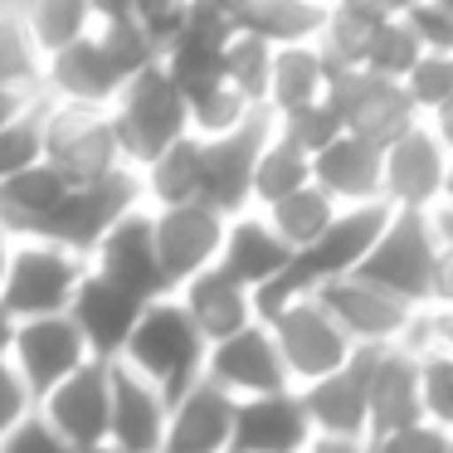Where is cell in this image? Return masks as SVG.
I'll list each match as a JSON object with an SVG mask.
<instances>
[{
    "label": "cell",
    "mask_w": 453,
    "mask_h": 453,
    "mask_svg": "<svg viewBox=\"0 0 453 453\" xmlns=\"http://www.w3.org/2000/svg\"><path fill=\"white\" fill-rule=\"evenodd\" d=\"M205 356H210V342L196 332V322L180 312L176 297H161V303H147V312L132 326V342L118 365H127L151 390L176 400L190 385L205 380Z\"/></svg>",
    "instance_id": "6da1fadb"
},
{
    "label": "cell",
    "mask_w": 453,
    "mask_h": 453,
    "mask_svg": "<svg viewBox=\"0 0 453 453\" xmlns=\"http://www.w3.org/2000/svg\"><path fill=\"white\" fill-rule=\"evenodd\" d=\"M439 239L429 229V215H395L385 219L375 249L365 254V264L356 268V278H365L371 288H380L385 297L429 312L439 303Z\"/></svg>",
    "instance_id": "7a4b0ae2"
},
{
    "label": "cell",
    "mask_w": 453,
    "mask_h": 453,
    "mask_svg": "<svg viewBox=\"0 0 453 453\" xmlns=\"http://www.w3.org/2000/svg\"><path fill=\"white\" fill-rule=\"evenodd\" d=\"M88 278V258L50 244V239H15L5 273H0V307L11 322H35V317H64Z\"/></svg>",
    "instance_id": "3957f363"
},
{
    "label": "cell",
    "mask_w": 453,
    "mask_h": 453,
    "mask_svg": "<svg viewBox=\"0 0 453 453\" xmlns=\"http://www.w3.org/2000/svg\"><path fill=\"white\" fill-rule=\"evenodd\" d=\"M112 132H118L122 161L132 171L147 166L151 157H161L166 147H176L180 137H190V118H186V98L180 88L166 79L161 64H151L147 73L122 88V98L112 103Z\"/></svg>",
    "instance_id": "277c9868"
},
{
    "label": "cell",
    "mask_w": 453,
    "mask_h": 453,
    "mask_svg": "<svg viewBox=\"0 0 453 453\" xmlns=\"http://www.w3.org/2000/svg\"><path fill=\"white\" fill-rule=\"evenodd\" d=\"M268 336L278 346V361L288 371V385L293 390H307V385L336 375L346 361H351V342L342 336V326L326 317V307L317 297H293V303L273 307L264 317Z\"/></svg>",
    "instance_id": "5b68a950"
},
{
    "label": "cell",
    "mask_w": 453,
    "mask_h": 453,
    "mask_svg": "<svg viewBox=\"0 0 453 453\" xmlns=\"http://www.w3.org/2000/svg\"><path fill=\"white\" fill-rule=\"evenodd\" d=\"M132 79H137V69L98 30H88L79 44H69L64 54H54L44 64L40 103H50V108H79V112H112V103L122 98V88Z\"/></svg>",
    "instance_id": "8992f818"
},
{
    "label": "cell",
    "mask_w": 453,
    "mask_h": 453,
    "mask_svg": "<svg viewBox=\"0 0 453 453\" xmlns=\"http://www.w3.org/2000/svg\"><path fill=\"white\" fill-rule=\"evenodd\" d=\"M44 108V166L59 171L69 186H93L118 171H132L122 161L118 132L108 112H79V108Z\"/></svg>",
    "instance_id": "52a82bcc"
},
{
    "label": "cell",
    "mask_w": 453,
    "mask_h": 453,
    "mask_svg": "<svg viewBox=\"0 0 453 453\" xmlns=\"http://www.w3.org/2000/svg\"><path fill=\"white\" fill-rule=\"evenodd\" d=\"M142 210V186H137V171H118L108 180H93V186H69L64 205L54 210V219L44 225L40 239L69 249L79 258H93V249L122 225V219Z\"/></svg>",
    "instance_id": "ba28073f"
},
{
    "label": "cell",
    "mask_w": 453,
    "mask_h": 453,
    "mask_svg": "<svg viewBox=\"0 0 453 453\" xmlns=\"http://www.w3.org/2000/svg\"><path fill=\"white\" fill-rule=\"evenodd\" d=\"M449 166L453 157L429 132V122H414L400 142L385 147L380 205L395 215H434L443 205V190H449Z\"/></svg>",
    "instance_id": "9c48e42d"
},
{
    "label": "cell",
    "mask_w": 453,
    "mask_h": 453,
    "mask_svg": "<svg viewBox=\"0 0 453 453\" xmlns=\"http://www.w3.org/2000/svg\"><path fill=\"white\" fill-rule=\"evenodd\" d=\"M317 303L326 307L342 336L351 342V351H385V346H414L419 336V312L395 297H385L380 288H371L365 278H342V283H326L317 293Z\"/></svg>",
    "instance_id": "30bf717a"
},
{
    "label": "cell",
    "mask_w": 453,
    "mask_h": 453,
    "mask_svg": "<svg viewBox=\"0 0 453 453\" xmlns=\"http://www.w3.org/2000/svg\"><path fill=\"white\" fill-rule=\"evenodd\" d=\"M326 103H332V112L342 118L346 137H361L380 151L390 147V142H400L404 132L419 122V112L410 108L400 83L375 79V73H365V69L336 73L332 88H326Z\"/></svg>",
    "instance_id": "8fae6325"
},
{
    "label": "cell",
    "mask_w": 453,
    "mask_h": 453,
    "mask_svg": "<svg viewBox=\"0 0 453 453\" xmlns=\"http://www.w3.org/2000/svg\"><path fill=\"white\" fill-rule=\"evenodd\" d=\"M5 361H11L15 375L30 385L35 400H44L54 385H64L69 375H79L83 365H93V356H88V346H83L79 326H73L69 312H64V317H35V322H15Z\"/></svg>",
    "instance_id": "7c38bea8"
},
{
    "label": "cell",
    "mask_w": 453,
    "mask_h": 453,
    "mask_svg": "<svg viewBox=\"0 0 453 453\" xmlns=\"http://www.w3.org/2000/svg\"><path fill=\"white\" fill-rule=\"evenodd\" d=\"M225 225L229 219L219 215V210H210L205 200L151 210V244H157V258H161V273H166L171 293H176L180 283H190L196 273H205V268L219 264Z\"/></svg>",
    "instance_id": "4fadbf2b"
},
{
    "label": "cell",
    "mask_w": 453,
    "mask_h": 453,
    "mask_svg": "<svg viewBox=\"0 0 453 453\" xmlns=\"http://www.w3.org/2000/svg\"><path fill=\"white\" fill-rule=\"evenodd\" d=\"M268 132H273V118L258 112V118H249L244 127L229 132V137L200 142V166H205V190H200V200H205L210 210H219L225 219L254 210L249 196H254V166H258V151H264Z\"/></svg>",
    "instance_id": "5bb4252c"
},
{
    "label": "cell",
    "mask_w": 453,
    "mask_h": 453,
    "mask_svg": "<svg viewBox=\"0 0 453 453\" xmlns=\"http://www.w3.org/2000/svg\"><path fill=\"white\" fill-rule=\"evenodd\" d=\"M205 380L215 385L219 395L229 400H258V395H278V390H293L288 385V371L278 361V346L268 336L264 322L244 326V332L225 336V342L210 346L205 356Z\"/></svg>",
    "instance_id": "9a60e30c"
},
{
    "label": "cell",
    "mask_w": 453,
    "mask_h": 453,
    "mask_svg": "<svg viewBox=\"0 0 453 453\" xmlns=\"http://www.w3.org/2000/svg\"><path fill=\"white\" fill-rule=\"evenodd\" d=\"M142 312H147L142 297L122 293L118 283L98 278L93 268L79 283L73 303H69V322L79 326L83 346H88V356L98 365H118L122 361V351H127V342H132V326L142 322Z\"/></svg>",
    "instance_id": "2e32d148"
},
{
    "label": "cell",
    "mask_w": 453,
    "mask_h": 453,
    "mask_svg": "<svg viewBox=\"0 0 453 453\" xmlns=\"http://www.w3.org/2000/svg\"><path fill=\"white\" fill-rule=\"evenodd\" d=\"M88 268L108 283H118L122 293L142 297V303H161L171 297V283L161 273V258H157V244H151V210H132L98 249H93Z\"/></svg>",
    "instance_id": "e0dca14e"
},
{
    "label": "cell",
    "mask_w": 453,
    "mask_h": 453,
    "mask_svg": "<svg viewBox=\"0 0 453 453\" xmlns=\"http://www.w3.org/2000/svg\"><path fill=\"white\" fill-rule=\"evenodd\" d=\"M171 400L127 365H108V443L112 453H161Z\"/></svg>",
    "instance_id": "ac0fdd59"
},
{
    "label": "cell",
    "mask_w": 453,
    "mask_h": 453,
    "mask_svg": "<svg viewBox=\"0 0 453 453\" xmlns=\"http://www.w3.org/2000/svg\"><path fill=\"white\" fill-rule=\"evenodd\" d=\"M40 419L69 443L73 453H93L108 443V365H83L40 400Z\"/></svg>",
    "instance_id": "d6986e66"
},
{
    "label": "cell",
    "mask_w": 453,
    "mask_h": 453,
    "mask_svg": "<svg viewBox=\"0 0 453 453\" xmlns=\"http://www.w3.org/2000/svg\"><path fill=\"white\" fill-rule=\"evenodd\" d=\"M303 414L312 424V439L326 443H365L371 434V400H365V356L356 351L336 375L297 390Z\"/></svg>",
    "instance_id": "ffe728a7"
},
{
    "label": "cell",
    "mask_w": 453,
    "mask_h": 453,
    "mask_svg": "<svg viewBox=\"0 0 453 453\" xmlns=\"http://www.w3.org/2000/svg\"><path fill=\"white\" fill-rule=\"evenodd\" d=\"M365 356V400H371V434H395L419 424V351L414 346H385ZM365 434V439H371Z\"/></svg>",
    "instance_id": "44dd1931"
},
{
    "label": "cell",
    "mask_w": 453,
    "mask_h": 453,
    "mask_svg": "<svg viewBox=\"0 0 453 453\" xmlns=\"http://www.w3.org/2000/svg\"><path fill=\"white\" fill-rule=\"evenodd\" d=\"M312 443L317 439L297 390H278V395H258V400L234 404V443H229V453H307Z\"/></svg>",
    "instance_id": "7402d4cb"
},
{
    "label": "cell",
    "mask_w": 453,
    "mask_h": 453,
    "mask_svg": "<svg viewBox=\"0 0 453 453\" xmlns=\"http://www.w3.org/2000/svg\"><path fill=\"white\" fill-rule=\"evenodd\" d=\"M380 171H385V151L342 132L332 147L312 157V186L322 190L336 210L380 205Z\"/></svg>",
    "instance_id": "603a6c76"
},
{
    "label": "cell",
    "mask_w": 453,
    "mask_h": 453,
    "mask_svg": "<svg viewBox=\"0 0 453 453\" xmlns=\"http://www.w3.org/2000/svg\"><path fill=\"white\" fill-rule=\"evenodd\" d=\"M288 264H293V249L283 244V239L268 229V219L258 215V210H244V215H234L225 225V244H219V264L234 283H244L249 293H264V288H273L278 278L288 273Z\"/></svg>",
    "instance_id": "cb8c5ba5"
},
{
    "label": "cell",
    "mask_w": 453,
    "mask_h": 453,
    "mask_svg": "<svg viewBox=\"0 0 453 453\" xmlns=\"http://www.w3.org/2000/svg\"><path fill=\"white\" fill-rule=\"evenodd\" d=\"M171 297L180 303V312L196 322V332L205 336L210 346L258 322L254 293H249L244 283H234L225 268H205V273H196L190 283H180Z\"/></svg>",
    "instance_id": "d4e9b609"
},
{
    "label": "cell",
    "mask_w": 453,
    "mask_h": 453,
    "mask_svg": "<svg viewBox=\"0 0 453 453\" xmlns=\"http://www.w3.org/2000/svg\"><path fill=\"white\" fill-rule=\"evenodd\" d=\"M229 443H234V400L229 395L200 380L171 400L161 453H229Z\"/></svg>",
    "instance_id": "484cf974"
},
{
    "label": "cell",
    "mask_w": 453,
    "mask_h": 453,
    "mask_svg": "<svg viewBox=\"0 0 453 453\" xmlns=\"http://www.w3.org/2000/svg\"><path fill=\"white\" fill-rule=\"evenodd\" d=\"M336 69L326 64V54L317 44H293V50H273L268 64V93H264V112L268 118H288V112H303L326 103Z\"/></svg>",
    "instance_id": "4316f807"
},
{
    "label": "cell",
    "mask_w": 453,
    "mask_h": 453,
    "mask_svg": "<svg viewBox=\"0 0 453 453\" xmlns=\"http://www.w3.org/2000/svg\"><path fill=\"white\" fill-rule=\"evenodd\" d=\"M326 25V5L317 0H244L234 5V30L268 50H293V44H317Z\"/></svg>",
    "instance_id": "83f0119b"
},
{
    "label": "cell",
    "mask_w": 453,
    "mask_h": 453,
    "mask_svg": "<svg viewBox=\"0 0 453 453\" xmlns=\"http://www.w3.org/2000/svg\"><path fill=\"white\" fill-rule=\"evenodd\" d=\"M64 196H69V180L59 171H50L44 161L20 171L15 180L0 186V229L11 239H40L54 210L64 205Z\"/></svg>",
    "instance_id": "f1b7e54d"
},
{
    "label": "cell",
    "mask_w": 453,
    "mask_h": 453,
    "mask_svg": "<svg viewBox=\"0 0 453 453\" xmlns=\"http://www.w3.org/2000/svg\"><path fill=\"white\" fill-rule=\"evenodd\" d=\"M142 205L147 210H171V205H196L205 190V166H200V142L180 137L176 147H166L161 157H151L147 166H137Z\"/></svg>",
    "instance_id": "f546056e"
},
{
    "label": "cell",
    "mask_w": 453,
    "mask_h": 453,
    "mask_svg": "<svg viewBox=\"0 0 453 453\" xmlns=\"http://www.w3.org/2000/svg\"><path fill=\"white\" fill-rule=\"evenodd\" d=\"M395 5H375V0H342V5H326V25L317 35V50L326 54L336 73L346 69H361L365 50H371L375 30L390 20Z\"/></svg>",
    "instance_id": "4dcf8cb0"
},
{
    "label": "cell",
    "mask_w": 453,
    "mask_h": 453,
    "mask_svg": "<svg viewBox=\"0 0 453 453\" xmlns=\"http://www.w3.org/2000/svg\"><path fill=\"white\" fill-rule=\"evenodd\" d=\"M15 11H20V25L30 35V44L40 50V59L50 64L54 54H64L93 30L98 5H88V0H30V5H15Z\"/></svg>",
    "instance_id": "1f68e13d"
},
{
    "label": "cell",
    "mask_w": 453,
    "mask_h": 453,
    "mask_svg": "<svg viewBox=\"0 0 453 453\" xmlns=\"http://www.w3.org/2000/svg\"><path fill=\"white\" fill-rule=\"evenodd\" d=\"M303 186H312V157H303L293 142L268 132L264 151H258V166H254V196H249V205L268 210V205H278V200L297 196Z\"/></svg>",
    "instance_id": "d6a6232c"
},
{
    "label": "cell",
    "mask_w": 453,
    "mask_h": 453,
    "mask_svg": "<svg viewBox=\"0 0 453 453\" xmlns=\"http://www.w3.org/2000/svg\"><path fill=\"white\" fill-rule=\"evenodd\" d=\"M258 215L268 219V229H273V234L283 239V244L293 249V254H303V249H312L317 239L326 234V225H332V219L342 215V210H336L317 186H303L297 196L278 200V205L258 210Z\"/></svg>",
    "instance_id": "836d02e7"
},
{
    "label": "cell",
    "mask_w": 453,
    "mask_h": 453,
    "mask_svg": "<svg viewBox=\"0 0 453 453\" xmlns=\"http://www.w3.org/2000/svg\"><path fill=\"white\" fill-rule=\"evenodd\" d=\"M40 83H44V59L25 35L20 11L0 5V88L40 103Z\"/></svg>",
    "instance_id": "e575fe53"
},
{
    "label": "cell",
    "mask_w": 453,
    "mask_h": 453,
    "mask_svg": "<svg viewBox=\"0 0 453 453\" xmlns=\"http://www.w3.org/2000/svg\"><path fill=\"white\" fill-rule=\"evenodd\" d=\"M424 59L419 40L410 35V25L400 20V11H390V20L375 30L371 50H365V73H375V79H390V83H404V73L414 69V64Z\"/></svg>",
    "instance_id": "d590c367"
},
{
    "label": "cell",
    "mask_w": 453,
    "mask_h": 453,
    "mask_svg": "<svg viewBox=\"0 0 453 453\" xmlns=\"http://www.w3.org/2000/svg\"><path fill=\"white\" fill-rule=\"evenodd\" d=\"M268 64H273V50L249 35H234L225 44V83L249 103L254 112H264V93H268Z\"/></svg>",
    "instance_id": "8d00e7d4"
},
{
    "label": "cell",
    "mask_w": 453,
    "mask_h": 453,
    "mask_svg": "<svg viewBox=\"0 0 453 453\" xmlns=\"http://www.w3.org/2000/svg\"><path fill=\"white\" fill-rule=\"evenodd\" d=\"M40 161H44V108L35 103L0 132V186L15 180L20 171L40 166Z\"/></svg>",
    "instance_id": "74e56055"
},
{
    "label": "cell",
    "mask_w": 453,
    "mask_h": 453,
    "mask_svg": "<svg viewBox=\"0 0 453 453\" xmlns=\"http://www.w3.org/2000/svg\"><path fill=\"white\" fill-rule=\"evenodd\" d=\"M419 414L424 424L453 434V356L449 351H419Z\"/></svg>",
    "instance_id": "f35d334b"
},
{
    "label": "cell",
    "mask_w": 453,
    "mask_h": 453,
    "mask_svg": "<svg viewBox=\"0 0 453 453\" xmlns=\"http://www.w3.org/2000/svg\"><path fill=\"white\" fill-rule=\"evenodd\" d=\"M400 88H404V98H410V108L419 112V122H429L443 103H453V59H443V54H424V59L404 73Z\"/></svg>",
    "instance_id": "ab89813d"
},
{
    "label": "cell",
    "mask_w": 453,
    "mask_h": 453,
    "mask_svg": "<svg viewBox=\"0 0 453 453\" xmlns=\"http://www.w3.org/2000/svg\"><path fill=\"white\" fill-rule=\"evenodd\" d=\"M273 132L283 142H293L303 157H317L326 151L336 137H342V118L332 112V103H317V108H303V112H288V118H273Z\"/></svg>",
    "instance_id": "60d3db41"
},
{
    "label": "cell",
    "mask_w": 453,
    "mask_h": 453,
    "mask_svg": "<svg viewBox=\"0 0 453 453\" xmlns=\"http://www.w3.org/2000/svg\"><path fill=\"white\" fill-rule=\"evenodd\" d=\"M400 20L410 25V35L419 40L424 54H443L453 59V5L443 0H424V5H395Z\"/></svg>",
    "instance_id": "b9f144b4"
},
{
    "label": "cell",
    "mask_w": 453,
    "mask_h": 453,
    "mask_svg": "<svg viewBox=\"0 0 453 453\" xmlns=\"http://www.w3.org/2000/svg\"><path fill=\"white\" fill-rule=\"evenodd\" d=\"M365 453H453V434L419 419V424H404L395 434H371Z\"/></svg>",
    "instance_id": "7bdbcfd3"
},
{
    "label": "cell",
    "mask_w": 453,
    "mask_h": 453,
    "mask_svg": "<svg viewBox=\"0 0 453 453\" xmlns=\"http://www.w3.org/2000/svg\"><path fill=\"white\" fill-rule=\"evenodd\" d=\"M35 414H40V400L30 395V385L15 375L11 361H0V439L15 434L25 419H35Z\"/></svg>",
    "instance_id": "ee69618b"
},
{
    "label": "cell",
    "mask_w": 453,
    "mask_h": 453,
    "mask_svg": "<svg viewBox=\"0 0 453 453\" xmlns=\"http://www.w3.org/2000/svg\"><path fill=\"white\" fill-rule=\"evenodd\" d=\"M132 15H137L147 44L157 50V64H161V54L186 35V5H132Z\"/></svg>",
    "instance_id": "f6af8a7d"
},
{
    "label": "cell",
    "mask_w": 453,
    "mask_h": 453,
    "mask_svg": "<svg viewBox=\"0 0 453 453\" xmlns=\"http://www.w3.org/2000/svg\"><path fill=\"white\" fill-rule=\"evenodd\" d=\"M0 453H73V449L40 419V414H35V419H25L15 434H5V439H0Z\"/></svg>",
    "instance_id": "bcb514c9"
},
{
    "label": "cell",
    "mask_w": 453,
    "mask_h": 453,
    "mask_svg": "<svg viewBox=\"0 0 453 453\" xmlns=\"http://www.w3.org/2000/svg\"><path fill=\"white\" fill-rule=\"evenodd\" d=\"M429 229L439 239V254H453V205H439L429 215Z\"/></svg>",
    "instance_id": "7dc6e473"
},
{
    "label": "cell",
    "mask_w": 453,
    "mask_h": 453,
    "mask_svg": "<svg viewBox=\"0 0 453 453\" xmlns=\"http://www.w3.org/2000/svg\"><path fill=\"white\" fill-rule=\"evenodd\" d=\"M429 132H434V137L443 142V151H449V157H453V103H443V108H439V112H434V118H429Z\"/></svg>",
    "instance_id": "c3c4849f"
},
{
    "label": "cell",
    "mask_w": 453,
    "mask_h": 453,
    "mask_svg": "<svg viewBox=\"0 0 453 453\" xmlns=\"http://www.w3.org/2000/svg\"><path fill=\"white\" fill-rule=\"evenodd\" d=\"M25 108H35V98H20V93H5V88H0V132L11 127V122L20 118Z\"/></svg>",
    "instance_id": "681fc988"
},
{
    "label": "cell",
    "mask_w": 453,
    "mask_h": 453,
    "mask_svg": "<svg viewBox=\"0 0 453 453\" xmlns=\"http://www.w3.org/2000/svg\"><path fill=\"white\" fill-rule=\"evenodd\" d=\"M307 453H365V443H326V439H317Z\"/></svg>",
    "instance_id": "f907efd6"
},
{
    "label": "cell",
    "mask_w": 453,
    "mask_h": 453,
    "mask_svg": "<svg viewBox=\"0 0 453 453\" xmlns=\"http://www.w3.org/2000/svg\"><path fill=\"white\" fill-rule=\"evenodd\" d=\"M11 332H15V322H11V312L0 307V361H5V351H11Z\"/></svg>",
    "instance_id": "816d5d0a"
},
{
    "label": "cell",
    "mask_w": 453,
    "mask_h": 453,
    "mask_svg": "<svg viewBox=\"0 0 453 453\" xmlns=\"http://www.w3.org/2000/svg\"><path fill=\"white\" fill-rule=\"evenodd\" d=\"M443 205H453V166H449V190H443Z\"/></svg>",
    "instance_id": "f5cc1de1"
},
{
    "label": "cell",
    "mask_w": 453,
    "mask_h": 453,
    "mask_svg": "<svg viewBox=\"0 0 453 453\" xmlns=\"http://www.w3.org/2000/svg\"><path fill=\"white\" fill-rule=\"evenodd\" d=\"M93 453H112V449H93Z\"/></svg>",
    "instance_id": "db71d44e"
}]
</instances>
